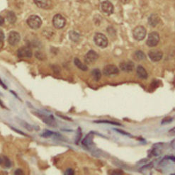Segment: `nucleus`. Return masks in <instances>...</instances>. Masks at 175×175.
<instances>
[{
  "label": "nucleus",
  "mask_w": 175,
  "mask_h": 175,
  "mask_svg": "<svg viewBox=\"0 0 175 175\" xmlns=\"http://www.w3.org/2000/svg\"><path fill=\"white\" fill-rule=\"evenodd\" d=\"M27 24L31 29H40L42 25V20L39 16L37 15H31L28 18Z\"/></svg>",
  "instance_id": "1"
},
{
  "label": "nucleus",
  "mask_w": 175,
  "mask_h": 175,
  "mask_svg": "<svg viewBox=\"0 0 175 175\" xmlns=\"http://www.w3.org/2000/svg\"><path fill=\"white\" fill-rule=\"evenodd\" d=\"M94 40L96 45L101 48H104L108 45V39L104 34L100 33H97L94 37Z\"/></svg>",
  "instance_id": "2"
},
{
  "label": "nucleus",
  "mask_w": 175,
  "mask_h": 175,
  "mask_svg": "<svg viewBox=\"0 0 175 175\" xmlns=\"http://www.w3.org/2000/svg\"><path fill=\"white\" fill-rule=\"evenodd\" d=\"M133 38L136 40H142L145 38L146 36V29L142 26H139L134 29L133 31Z\"/></svg>",
  "instance_id": "3"
},
{
  "label": "nucleus",
  "mask_w": 175,
  "mask_h": 175,
  "mask_svg": "<svg viewBox=\"0 0 175 175\" xmlns=\"http://www.w3.org/2000/svg\"><path fill=\"white\" fill-rule=\"evenodd\" d=\"M53 24L55 29H62L66 24V20L61 14H56L53 18Z\"/></svg>",
  "instance_id": "4"
},
{
  "label": "nucleus",
  "mask_w": 175,
  "mask_h": 175,
  "mask_svg": "<svg viewBox=\"0 0 175 175\" xmlns=\"http://www.w3.org/2000/svg\"><path fill=\"white\" fill-rule=\"evenodd\" d=\"M160 41V36L158 33L153 31L149 34L147 40V45L149 47H154L157 45Z\"/></svg>",
  "instance_id": "5"
},
{
  "label": "nucleus",
  "mask_w": 175,
  "mask_h": 175,
  "mask_svg": "<svg viewBox=\"0 0 175 175\" xmlns=\"http://www.w3.org/2000/svg\"><path fill=\"white\" fill-rule=\"evenodd\" d=\"M119 70L116 66L114 64H108L103 70V73L106 76H113V75H116L119 74Z\"/></svg>",
  "instance_id": "6"
},
{
  "label": "nucleus",
  "mask_w": 175,
  "mask_h": 175,
  "mask_svg": "<svg viewBox=\"0 0 175 175\" xmlns=\"http://www.w3.org/2000/svg\"><path fill=\"white\" fill-rule=\"evenodd\" d=\"M17 55L20 58H31L33 55L32 51L29 47H21L18 50Z\"/></svg>",
  "instance_id": "7"
},
{
  "label": "nucleus",
  "mask_w": 175,
  "mask_h": 175,
  "mask_svg": "<svg viewBox=\"0 0 175 175\" xmlns=\"http://www.w3.org/2000/svg\"><path fill=\"white\" fill-rule=\"evenodd\" d=\"M21 40V36L16 31H11L9 34L8 42L11 45H16L20 42Z\"/></svg>",
  "instance_id": "8"
},
{
  "label": "nucleus",
  "mask_w": 175,
  "mask_h": 175,
  "mask_svg": "<svg viewBox=\"0 0 175 175\" xmlns=\"http://www.w3.org/2000/svg\"><path fill=\"white\" fill-rule=\"evenodd\" d=\"M99 55L95 51H89V52L86 53L85 56H84V62L88 64H92L97 61Z\"/></svg>",
  "instance_id": "9"
},
{
  "label": "nucleus",
  "mask_w": 175,
  "mask_h": 175,
  "mask_svg": "<svg viewBox=\"0 0 175 175\" xmlns=\"http://www.w3.org/2000/svg\"><path fill=\"white\" fill-rule=\"evenodd\" d=\"M148 56L152 62H158L163 58V53L160 50H152L148 53Z\"/></svg>",
  "instance_id": "10"
},
{
  "label": "nucleus",
  "mask_w": 175,
  "mask_h": 175,
  "mask_svg": "<svg viewBox=\"0 0 175 175\" xmlns=\"http://www.w3.org/2000/svg\"><path fill=\"white\" fill-rule=\"evenodd\" d=\"M101 7L103 12L105 14H107V15H111V14H113L114 10L113 5L112 4V3L111 1H108V0L103 1L101 4Z\"/></svg>",
  "instance_id": "11"
},
{
  "label": "nucleus",
  "mask_w": 175,
  "mask_h": 175,
  "mask_svg": "<svg viewBox=\"0 0 175 175\" xmlns=\"http://www.w3.org/2000/svg\"><path fill=\"white\" fill-rule=\"evenodd\" d=\"M38 118L41 119L43 120V121L47 125H48L52 127H55L57 126V123L55 122L54 118L53 117V116H45L43 114H39L38 115Z\"/></svg>",
  "instance_id": "12"
},
{
  "label": "nucleus",
  "mask_w": 175,
  "mask_h": 175,
  "mask_svg": "<svg viewBox=\"0 0 175 175\" xmlns=\"http://www.w3.org/2000/svg\"><path fill=\"white\" fill-rule=\"evenodd\" d=\"M120 69L123 72H130L134 69V63L131 61L123 62L120 64Z\"/></svg>",
  "instance_id": "13"
},
{
  "label": "nucleus",
  "mask_w": 175,
  "mask_h": 175,
  "mask_svg": "<svg viewBox=\"0 0 175 175\" xmlns=\"http://www.w3.org/2000/svg\"><path fill=\"white\" fill-rule=\"evenodd\" d=\"M35 4L39 8L47 9L51 7V0H34Z\"/></svg>",
  "instance_id": "14"
},
{
  "label": "nucleus",
  "mask_w": 175,
  "mask_h": 175,
  "mask_svg": "<svg viewBox=\"0 0 175 175\" xmlns=\"http://www.w3.org/2000/svg\"><path fill=\"white\" fill-rule=\"evenodd\" d=\"M136 73L139 78L142 79V80H146L148 77V75L147 72L145 70V69L143 67H142L141 65H139L137 67V70H136Z\"/></svg>",
  "instance_id": "15"
},
{
  "label": "nucleus",
  "mask_w": 175,
  "mask_h": 175,
  "mask_svg": "<svg viewBox=\"0 0 175 175\" xmlns=\"http://www.w3.org/2000/svg\"><path fill=\"white\" fill-rule=\"evenodd\" d=\"M92 139H93V135H92V133L88 134V135L86 136V138L82 141L83 145L86 147L87 148H90V147L92 146V144H93Z\"/></svg>",
  "instance_id": "16"
},
{
  "label": "nucleus",
  "mask_w": 175,
  "mask_h": 175,
  "mask_svg": "<svg viewBox=\"0 0 175 175\" xmlns=\"http://www.w3.org/2000/svg\"><path fill=\"white\" fill-rule=\"evenodd\" d=\"M160 22V18L157 14H152L148 18V23L151 26L154 27Z\"/></svg>",
  "instance_id": "17"
},
{
  "label": "nucleus",
  "mask_w": 175,
  "mask_h": 175,
  "mask_svg": "<svg viewBox=\"0 0 175 175\" xmlns=\"http://www.w3.org/2000/svg\"><path fill=\"white\" fill-rule=\"evenodd\" d=\"M74 63H75V65L77 66V67H78L79 69L81 70L86 71L88 70L87 67H86L85 64H83L78 58H75V60H74Z\"/></svg>",
  "instance_id": "18"
},
{
  "label": "nucleus",
  "mask_w": 175,
  "mask_h": 175,
  "mask_svg": "<svg viewBox=\"0 0 175 175\" xmlns=\"http://www.w3.org/2000/svg\"><path fill=\"white\" fill-rule=\"evenodd\" d=\"M7 19L9 21V23L13 24L16 21V14L13 12H9L7 14Z\"/></svg>",
  "instance_id": "19"
},
{
  "label": "nucleus",
  "mask_w": 175,
  "mask_h": 175,
  "mask_svg": "<svg viewBox=\"0 0 175 175\" xmlns=\"http://www.w3.org/2000/svg\"><path fill=\"white\" fill-rule=\"evenodd\" d=\"M134 57H135V60H137L138 61H142V60H144L145 59V55L141 51H136L135 54H134Z\"/></svg>",
  "instance_id": "20"
},
{
  "label": "nucleus",
  "mask_w": 175,
  "mask_h": 175,
  "mask_svg": "<svg viewBox=\"0 0 175 175\" xmlns=\"http://www.w3.org/2000/svg\"><path fill=\"white\" fill-rule=\"evenodd\" d=\"M92 75L95 81H99L101 77V73L99 70L94 69L92 71Z\"/></svg>",
  "instance_id": "21"
},
{
  "label": "nucleus",
  "mask_w": 175,
  "mask_h": 175,
  "mask_svg": "<svg viewBox=\"0 0 175 175\" xmlns=\"http://www.w3.org/2000/svg\"><path fill=\"white\" fill-rule=\"evenodd\" d=\"M70 38L74 42H77L79 40H80V34H78V33H77L76 31H72L70 32Z\"/></svg>",
  "instance_id": "22"
},
{
  "label": "nucleus",
  "mask_w": 175,
  "mask_h": 175,
  "mask_svg": "<svg viewBox=\"0 0 175 175\" xmlns=\"http://www.w3.org/2000/svg\"><path fill=\"white\" fill-rule=\"evenodd\" d=\"M18 123H19L20 125H21V126H22L23 127V128H25L26 129H27V130H30V131H31V130H33V127L31 126V125H29V123H26V122H25V121H22V120H20V119H18Z\"/></svg>",
  "instance_id": "23"
},
{
  "label": "nucleus",
  "mask_w": 175,
  "mask_h": 175,
  "mask_svg": "<svg viewBox=\"0 0 175 175\" xmlns=\"http://www.w3.org/2000/svg\"><path fill=\"white\" fill-rule=\"evenodd\" d=\"M94 123H108V124H113V125H116V126H121V123L118 122H113V121H104V120H100V121H95Z\"/></svg>",
  "instance_id": "24"
},
{
  "label": "nucleus",
  "mask_w": 175,
  "mask_h": 175,
  "mask_svg": "<svg viewBox=\"0 0 175 175\" xmlns=\"http://www.w3.org/2000/svg\"><path fill=\"white\" fill-rule=\"evenodd\" d=\"M173 121V119L172 117H165L163 121H162V124L165 125L167 124V123H171Z\"/></svg>",
  "instance_id": "25"
},
{
  "label": "nucleus",
  "mask_w": 175,
  "mask_h": 175,
  "mask_svg": "<svg viewBox=\"0 0 175 175\" xmlns=\"http://www.w3.org/2000/svg\"><path fill=\"white\" fill-rule=\"evenodd\" d=\"M55 133L53 132H51V131H48V130H47L45 133H43V135H42V136L43 137H45V138H48V137H51V136H52L53 135H55Z\"/></svg>",
  "instance_id": "26"
},
{
  "label": "nucleus",
  "mask_w": 175,
  "mask_h": 175,
  "mask_svg": "<svg viewBox=\"0 0 175 175\" xmlns=\"http://www.w3.org/2000/svg\"><path fill=\"white\" fill-rule=\"evenodd\" d=\"M112 175H121L123 174V172L122 170H120V169H115L113 172H111Z\"/></svg>",
  "instance_id": "27"
},
{
  "label": "nucleus",
  "mask_w": 175,
  "mask_h": 175,
  "mask_svg": "<svg viewBox=\"0 0 175 175\" xmlns=\"http://www.w3.org/2000/svg\"><path fill=\"white\" fill-rule=\"evenodd\" d=\"M4 160L5 166H6L7 167H10L11 165H12L10 160H9L7 157H4Z\"/></svg>",
  "instance_id": "28"
},
{
  "label": "nucleus",
  "mask_w": 175,
  "mask_h": 175,
  "mask_svg": "<svg viewBox=\"0 0 175 175\" xmlns=\"http://www.w3.org/2000/svg\"><path fill=\"white\" fill-rule=\"evenodd\" d=\"M64 174H65V175H73V174H75V172H74V170L72 169L69 168V169H67V170L65 171V172H64Z\"/></svg>",
  "instance_id": "29"
},
{
  "label": "nucleus",
  "mask_w": 175,
  "mask_h": 175,
  "mask_svg": "<svg viewBox=\"0 0 175 175\" xmlns=\"http://www.w3.org/2000/svg\"><path fill=\"white\" fill-rule=\"evenodd\" d=\"M4 40V34L1 31H0V44L3 43Z\"/></svg>",
  "instance_id": "30"
},
{
  "label": "nucleus",
  "mask_w": 175,
  "mask_h": 175,
  "mask_svg": "<svg viewBox=\"0 0 175 175\" xmlns=\"http://www.w3.org/2000/svg\"><path fill=\"white\" fill-rule=\"evenodd\" d=\"M14 174L15 175H22V174H23V172L21 170V169H17L16 170H15V172H14Z\"/></svg>",
  "instance_id": "31"
},
{
  "label": "nucleus",
  "mask_w": 175,
  "mask_h": 175,
  "mask_svg": "<svg viewBox=\"0 0 175 175\" xmlns=\"http://www.w3.org/2000/svg\"><path fill=\"white\" fill-rule=\"evenodd\" d=\"M78 137H77V138H76V143H78V142H79V141H80V137H81V134H82V132H81V129H80V128H79V129H78Z\"/></svg>",
  "instance_id": "32"
},
{
  "label": "nucleus",
  "mask_w": 175,
  "mask_h": 175,
  "mask_svg": "<svg viewBox=\"0 0 175 175\" xmlns=\"http://www.w3.org/2000/svg\"><path fill=\"white\" fill-rule=\"evenodd\" d=\"M152 166H153V165H152V164H149V165H146V166H144V167H143V169H150V168H152Z\"/></svg>",
  "instance_id": "33"
},
{
  "label": "nucleus",
  "mask_w": 175,
  "mask_h": 175,
  "mask_svg": "<svg viewBox=\"0 0 175 175\" xmlns=\"http://www.w3.org/2000/svg\"><path fill=\"white\" fill-rule=\"evenodd\" d=\"M58 115L59 116H60V118H62V119H65V120H68V121H72V119H69V118H67V116H64L60 115V114H59V113H58Z\"/></svg>",
  "instance_id": "34"
},
{
  "label": "nucleus",
  "mask_w": 175,
  "mask_h": 175,
  "mask_svg": "<svg viewBox=\"0 0 175 175\" xmlns=\"http://www.w3.org/2000/svg\"><path fill=\"white\" fill-rule=\"evenodd\" d=\"M4 23V19L1 16H0V26H2Z\"/></svg>",
  "instance_id": "35"
},
{
  "label": "nucleus",
  "mask_w": 175,
  "mask_h": 175,
  "mask_svg": "<svg viewBox=\"0 0 175 175\" xmlns=\"http://www.w3.org/2000/svg\"><path fill=\"white\" fill-rule=\"evenodd\" d=\"M116 131L121 133H123L124 135H129V133H128L126 132H124L123 130H116Z\"/></svg>",
  "instance_id": "36"
},
{
  "label": "nucleus",
  "mask_w": 175,
  "mask_h": 175,
  "mask_svg": "<svg viewBox=\"0 0 175 175\" xmlns=\"http://www.w3.org/2000/svg\"><path fill=\"white\" fill-rule=\"evenodd\" d=\"M169 134H172V135H175V128L172 129L171 130H169Z\"/></svg>",
  "instance_id": "37"
},
{
  "label": "nucleus",
  "mask_w": 175,
  "mask_h": 175,
  "mask_svg": "<svg viewBox=\"0 0 175 175\" xmlns=\"http://www.w3.org/2000/svg\"><path fill=\"white\" fill-rule=\"evenodd\" d=\"M0 84H1V86H2V87H3V88H4V89H7V86H5V84H4V83L2 82V81H1V80H0Z\"/></svg>",
  "instance_id": "38"
},
{
  "label": "nucleus",
  "mask_w": 175,
  "mask_h": 175,
  "mask_svg": "<svg viewBox=\"0 0 175 175\" xmlns=\"http://www.w3.org/2000/svg\"><path fill=\"white\" fill-rule=\"evenodd\" d=\"M121 1L123 4H128L130 1V0H121Z\"/></svg>",
  "instance_id": "39"
},
{
  "label": "nucleus",
  "mask_w": 175,
  "mask_h": 175,
  "mask_svg": "<svg viewBox=\"0 0 175 175\" xmlns=\"http://www.w3.org/2000/svg\"><path fill=\"white\" fill-rule=\"evenodd\" d=\"M12 128L13 129V130H15L16 132H18V133H20V134H21V135H25V133H22L21 131H19V130H16V129H14V128H13V127H12Z\"/></svg>",
  "instance_id": "40"
},
{
  "label": "nucleus",
  "mask_w": 175,
  "mask_h": 175,
  "mask_svg": "<svg viewBox=\"0 0 175 175\" xmlns=\"http://www.w3.org/2000/svg\"><path fill=\"white\" fill-rule=\"evenodd\" d=\"M169 160H172V161H173V162H174V163H175V157H174V156H172V157H169Z\"/></svg>",
  "instance_id": "41"
},
{
  "label": "nucleus",
  "mask_w": 175,
  "mask_h": 175,
  "mask_svg": "<svg viewBox=\"0 0 175 175\" xmlns=\"http://www.w3.org/2000/svg\"><path fill=\"white\" fill-rule=\"evenodd\" d=\"M3 163V159L1 157V156H0V165H1Z\"/></svg>",
  "instance_id": "42"
},
{
  "label": "nucleus",
  "mask_w": 175,
  "mask_h": 175,
  "mask_svg": "<svg viewBox=\"0 0 175 175\" xmlns=\"http://www.w3.org/2000/svg\"><path fill=\"white\" fill-rule=\"evenodd\" d=\"M0 104H1V101H0Z\"/></svg>",
  "instance_id": "43"
}]
</instances>
